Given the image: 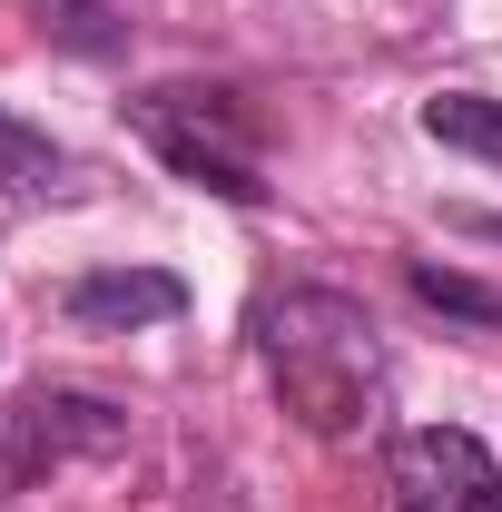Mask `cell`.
I'll return each mask as SVG.
<instances>
[{
    "mask_svg": "<svg viewBox=\"0 0 502 512\" xmlns=\"http://www.w3.org/2000/svg\"><path fill=\"white\" fill-rule=\"evenodd\" d=\"M247 335L266 355L276 404L306 434H355L384 404V325L345 286H276V296H256Z\"/></svg>",
    "mask_w": 502,
    "mask_h": 512,
    "instance_id": "cell-1",
    "label": "cell"
},
{
    "mask_svg": "<svg viewBox=\"0 0 502 512\" xmlns=\"http://www.w3.org/2000/svg\"><path fill=\"white\" fill-rule=\"evenodd\" d=\"M128 128L188 178V188L227 197V207H266V168H256V109L237 89H207V79H168V89H138Z\"/></svg>",
    "mask_w": 502,
    "mask_h": 512,
    "instance_id": "cell-2",
    "label": "cell"
},
{
    "mask_svg": "<svg viewBox=\"0 0 502 512\" xmlns=\"http://www.w3.org/2000/svg\"><path fill=\"white\" fill-rule=\"evenodd\" d=\"M128 444V414L109 394H79V384H30L0 404V493H30L50 483L60 463H99Z\"/></svg>",
    "mask_w": 502,
    "mask_h": 512,
    "instance_id": "cell-3",
    "label": "cell"
},
{
    "mask_svg": "<svg viewBox=\"0 0 502 512\" xmlns=\"http://www.w3.org/2000/svg\"><path fill=\"white\" fill-rule=\"evenodd\" d=\"M394 512H502V463L463 424H414L394 444Z\"/></svg>",
    "mask_w": 502,
    "mask_h": 512,
    "instance_id": "cell-4",
    "label": "cell"
},
{
    "mask_svg": "<svg viewBox=\"0 0 502 512\" xmlns=\"http://www.w3.org/2000/svg\"><path fill=\"white\" fill-rule=\"evenodd\" d=\"M188 306V286L168 266H109V276H69L60 286V316L79 335H138V325H168Z\"/></svg>",
    "mask_w": 502,
    "mask_h": 512,
    "instance_id": "cell-5",
    "label": "cell"
},
{
    "mask_svg": "<svg viewBox=\"0 0 502 512\" xmlns=\"http://www.w3.org/2000/svg\"><path fill=\"white\" fill-rule=\"evenodd\" d=\"M60 188H69V148L20 109H0V197H60Z\"/></svg>",
    "mask_w": 502,
    "mask_h": 512,
    "instance_id": "cell-6",
    "label": "cell"
},
{
    "mask_svg": "<svg viewBox=\"0 0 502 512\" xmlns=\"http://www.w3.org/2000/svg\"><path fill=\"white\" fill-rule=\"evenodd\" d=\"M424 138L502 168V99H483V89H434V99H424Z\"/></svg>",
    "mask_w": 502,
    "mask_h": 512,
    "instance_id": "cell-7",
    "label": "cell"
},
{
    "mask_svg": "<svg viewBox=\"0 0 502 512\" xmlns=\"http://www.w3.org/2000/svg\"><path fill=\"white\" fill-rule=\"evenodd\" d=\"M414 296L443 306V316H463V325H502V296H493V286L453 276V266H434V256H414Z\"/></svg>",
    "mask_w": 502,
    "mask_h": 512,
    "instance_id": "cell-8",
    "label": "cell"
},
{
    "mask_svg": "<svg viewBox=\"0 0 502 512\" xmlns=\"http://www.w3.org/2000/svg\"><path fill=\"white\" fill-rule=\"evenodd\" d=\"M40 10H50L40 30H50L60 50H79V60H109V50H119V20H109L99 0H40Z\"/></svg>",
    "mask_w": 502,
    "mask_h": 512,
    "instance_id": "cell-9",
    "label": "cell"
}]
</instances>
